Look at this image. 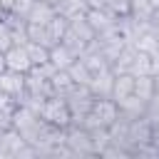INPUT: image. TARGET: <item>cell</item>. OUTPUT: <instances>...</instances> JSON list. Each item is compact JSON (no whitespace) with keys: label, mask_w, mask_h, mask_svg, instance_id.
<instances>
[{"label":"cell","mask_w":159,"mask_h":159,"mask_svg":"<svg viewBox=\"0 0 159 159\" xmlns=\"http://www.w3.org/2000/svg\"><path fill=\"white\" fill-rule=\"evenodd\" d=\"M15 42H12V27L7 25V20L0 15V50L5 52L7 47H12Z\"/></svg>","instance_id":"17"},{"label":"cell","mask_w":159,"mask_h":159,"mask_svg":"<svg viewBox=\"0 0 159 159\" xmlns=\"http://www.w3.org/2000/svg\"><path fill=\"white\" fill-rule=\"evenodd\" d=\"M134 75L132 72H114V82H112V99L114 102H122L124 97H129L134 92Z\"/></svg>","instance_id":"6"},{"label":"cell","mask_w":159,"mask_h":159,"mask_svg":"<svg viewBox=\"0 0 159 159\" xmlns=\"http://www.w3.org/2000/svg\"><path fill=\"white\" fill-rule=\"evenodd\" d=\"M55 15H57L55 2H50V0H37V2H35V7L30 10V15H27V22H40V25H47Z\"/></svg>","instance_id":"8"},{"label":"cell","mask_w":159,"mask_h":159,"mask_svg":"<svg viewBox=\"0 0 159 159\" xmlns=\"http://www.w3.org/2000/svg\"><path fill=\"white\" fill-rule=\"evenodd\" d=\"M35 2H37V0H12V7H10L7 12H15L17 17H22V20H27V15H30V10L35 7Z\"/></svg>","instance_id":"16"},{"label":"cell","mask_w":159,"mask_h":159,"mask_svg":"<svg viewBox=\"0 0 159 159\" xmlns=\"http://www.w3.org/2000/svg\"><path fill=\"white\" fill-rule=\"evenodd\" d=\"M134 94L144 102H152L157 97V77L154 75H134Z\"/></svg>","instance_id":"10"},{"label":"cell","mask_w":159,"mask_h":159,"mask_svg":"<svg viewBox=\"0 0 159 159\" xmlns=\"http://www.w3.org/2000/svg\"><path fill=\"white\" fill-rule=\"evenodd\" d=\"M67 72H70V77H72V82H75V84L89 87V82H92V72H89V67L84 65V60H82V57H77V60L67 67Z\"/></svg>","instance_id":"11"},{"label":"cell","mask_w":159,"mask_h":159,"mask_svg":"<svg viewBox=\"0 0 159 159\" xmlns=\"http://www.w3.org/2000/svg\"><path fill=\"white\" fill-rule=\"evenodd\" d=\"M75 60H77V55H75L65 42H57V45L50 47V62H52L57 70H67Z\"/></svg>","instance_id":"9"},{"label":"cell","mask_w":159,"mask_h":159,"mask_svg":"<svg viewBox=\"0 0 159 159\" xmlns=\"http://www.w3.org/2000/svg\"><path fill=\"white\" fill-rule=\"evenodd\" d=\"M104 5L114 17H127L132 12V0H104Z\"/></svg>","instance_id":"15"},{"label":"cell","mask_w":159,"mask_h":159,"mask_svg":"<svg viewBox=\"0 0 159 159\" xmlns=\"http://www.w3.org/2000/svg\"><path fill=\"white\" fill-rule=\"evenodd\" d=\"M0 7H2V12H7L12 7V0H0Z\"/></svg>","instance_id":"19"},{"label":"cell","mask_w":159,"mask_h":159,"mask_svg":"<svg viewBox=\"0 0 159 159\" xmlns=\"http://www.w3.org/2000/svg\"><path fill=\"white\" fill-rule=\"evenodd\" d=\"M0 89L12 94L20 104L27 99V82H25V75L22 72H15V70H5L0 75Z\"/></svg>","instance_id":"3"},{"label":"cell","mask_w":159,"mask_h":159,"mask_svg":"<svg viewBox=\"0 0 159 159\" xmlns=\"http://www.w3.org/2000/svg\"><path fill=\"white\" fill-rule=\"evenodd\" d=\"M112 82H114V70H104V72H97L92 75V82H89V89L94 97H109L112 94Z\"/></svg>","instance_id":"7"},{"label":"cell","mask_w":159,"mask_h":159,"mask_svg":"<svg viewBox=\"0 0 159 159\" xmlns=\"http://www.w3.org/2000/svg\"><path fill=\"white\" fill-rule=\"evenodd\" d=\"M40 117H42V122L55 124V127H60V129L72 127V119H75V117H72V107H70L67 97H62V94H50V97L45 99L42 109H40Z\"/></svg>","instance_id":"1"},{"label":"cell","mask_w":159,"mask_h":159,"mask_svg":"<svg viewBox=\"0 0 159 159\" xmlns=\"http://www.w3.org/2000/svg\"><path fill=\"white\" fill-rule=\"evenodd\" d=\"M129 72H132V75H154V72H152V55L137 50V57H134V62L129 65Z\"/></svg>","instance_id":"14"},{"label":"cell","mask_w":159,"mask_h":159,"mask_svg":"<svg viewBox=\"0 0 159 159\" xmlns=\"http://www.w3.org/2000/svg\"><path fill=\"white\" fill-rule=\"evenodd\" d=\"M47 30H50V37H52V42L57 45V42H62V37H65V32L70 30V17H65V15H55L50 22H47Z\"/></svg>","instance_id":"12"},{"label":"cell","mask_w":159,"mask_h":159,"mask_svg":"<svg viewBox=\"0 0 159 159\" xmlns=\"http://www.w3.org/2000/svg\"><path fill=\"white\" fill-rule=\"evenodd\" d=\"M25 50H27V55H30V60H32V67L50 62V47H45V45L27 40V42H25Z\"/></svg>","instance_id":"13"},{"label":"cell","mask_w":159,"mask_h":159,"mask_svg":"<svg viewBox=\"0 0 159 159\" xmlns=\"http://www.w3.org/2000/svg\"><path fill=\"white\" fill-rule=\"evenodd\" d=\"M5 62H7V70H15V72H22L27 75L32 70V60L25 50V45H12L5 50Z\"/></svg>","instance_id":"4"},{"label":"cell","mask_w":159,"mask_h":159,"mask_svg":"<svg viewBox=\"0 0 159 159\" xmlns=\"http://www.w3.org/2000/svg\"><path fill=\"white\" fill-rule=\"evenodd\" d=\"M94 117H97V122L102 124V127H112L119 117H122V112H119V104L112 99V97H94V102H92V109H89Z\"/></svg>","instance_id":"2"},{"label":"cell","mask_w":159,"mask_h":159,"mask_svg":"<svg viewBox=\"0 0 159 159\" xmlns=\"http://www.w3.org/2000/svg\"><path fill=\"white\" fill-rule=\"evenodd\" d=\"M0 15H2V7H0Z\"/></svg>","instance_id":"20"},{"label":"cell","mask_w":159,"mask_h":159,"mask_svg":"<svg viewBox=\"0 0 159 159\" xmlns=\"http://www.w3.org/2000/svg\"><path fill=\"white\" fill-rule=\"evenodd\" d=\"M5 70H7V62H5V52L0 50V75H2Z\"/></svg>","instance_id":"18"},{"label":"cell","mask_w":159,"mask_h":159,"mask_svg":"<svg viewBox=\"0 0 159 159\" xmlns=\"http://www.w3.org/2000/svg\"><path fill=\"white\" fill-rule=\"evenodd\" d=\"M117 104H119L122 117H127V119H139V117H147V112H149V102H144L134 92L129 97H124L122 102H117Z\"/></svg>","instance_id":"5"}]
</instances>
